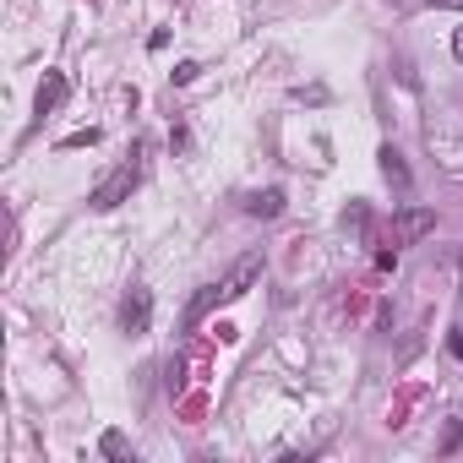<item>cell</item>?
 Here are the masks:
<instances>
[{"label": "cell", "mask_w": 463, "mask_h": 463, "mask_svg": "<svg viewBox=\"0 0 463 463\" xmlns=\"http://www.w3.org/2000/svg\"><path fill=\"white\" fill-rule=\"evenodd\" d=\"M137 180H142V164H137V148H131V159H125V164H120L109 180H99V185H93V196H88V202H93L99 213H115V208L125 202V196L137 191Z\"/></svg>", "instance_id": "1"}, {"label": "cell", "mask_w": 463, "mask_h": 463, "mask_svg": "<svg viewBox=\"0 0 463 463\" xmlns=\"http://www.w3.org/2000/svg\"><path fill=\"white\" fill-rule=\"evenodd\" d=\"M256 279H262V251H245L235 268H229V279H224V300H245Z\"/></svg>", "instance_id": "2"}, {"label": "cell", "mask_w": 463, "mask_h": 463, "mask_svg": "<svg viewBox=\"0 0 463 463\" xmlns=\"http://www.w3.org/2000/svg\"><path fill=\"white\" fill-rule=\"evenodd\" d=\"M148 316H153V295L148 289H131L125 305H120V327H125V333H148Z\"/></svg>", "instance_id": "3"}, {"label": "cell", "mask_w": 463, "mask_h": 463, "mask_svg": "<svg viewBox=\"0 0 463 463\" xmlns=\"http://www.w3.org/2000/svg\"><path fill=\"white\" fill-rule=\"evenodd\" d=\"M392 229H399V240H404V245H415L420 235H431V229H436V213H431V208H404L399 219H392Z\"/></svg>", "instance_id": "4"}, {"label": "cell", "mask_w": 463, "mask_h": 463, "mask_svg": "<svg viewBox=\"0 0 463 463\" xmlns=\"http://www.w3.org/2000/svg\"><path fill=\"white\" fill-rule=\"evenodd\" d=\"M65 104V77L60 72H44V82H39V93H33V109L39 115H55Z\"/></svg>", "instance_id": "5"}, {"label": "cell", "mask_w": 463, "mask_h": 463, "mask_svg": "<svg viewBox=\"0 0 463 463\" xmlns=\"http://www.w3.org/2000/svg\"><path fill=\"white\" fill-rule=\"evenodd\" d=\"M219 300H224V284H208V289H196V300L185 305V327H196V322H202V316L219 305Z\"/></svg>", "instance_id": "6"}, {"label": "cell", "mask_w": 463, "mask_h": 463, "mask_svg": "<svg viewBox=\"0 0 463 463\" xmlns=\"http://www.w3.org/2000/svg\"><path fill=\"white\" fill-rule=\"evenodd\" d=\"M376 159H382V175H387L392 185H399V191L409 185V164H404V153H399V148H382Z\"/></svg>", "instance_id": "7"}, {"label": "cell", "mask_w": 463, "mask_h": 463, "mask_svg": "<svg viewBox=\"0 0 463 463\" xmlns=\"http://www.w3.org/2000/svg\"><path fill=\"white\" fill-rule=\"evenodd\" d=\"M245 208H251L256 219H279V213H284V191H256Z\"/></svg>", "instance_id": "8"}, {"label": "cell", "mask_w": 463, "mask_h": 463, "mask_svg": "<svg viewBox=\"0 0 463 463\" xmlns=\"http://www.w3.org/2000/svg\"><path fill=\"white\" fill-rule=\"evenodd\" d=\"M99 452H104V458H125L131 447H125V436H120V431H104V436H99Z\"/></svg>", "instance_id": "9"}, {"label": "cell", "mask_w": 463, "mask_h": 463, "mask_svg": "<svg viewBox=\"0 0 463 463\" xmlns=\"http://www.w3.org/2000/svg\"><path fill=\"white\" fill-rule=\"evenodd\" d=\"M365 224H371V213H365V202H349V208H344V229H355V235H360Z\"/></svg>", "instance_id": "10"}, {"label": "cell", "mask_w": 463, "mask_h": 463, "mask_svg": "<svg viewBox=\"0 0 463 463\" xmlns=\"http://www.w3.org/2000/svg\"><path fill=\"white\" fill-rule=\"evenodd\" d=\"M196 72H202V65H196V60H180V65H175V82L185 88V82H196Z\"/></svg>", "instance_id": "11"}, {"label": "cell", "mask_w": 463, "mask_h": 463, "mask_svg": "<svg viewBox=\"0 0 463 463\" xmlns=\"http://www.w3.org/2000/svg\"><path fill=\"white\" fill-rule=\"evenodd\" d=\"M93 142H99V131H93V125H88V131H77V137H65V142H60V148H93Z\"/></svg>", "instance_id": "12"}, {"label": "cell", "mask_w": 463, "mask_h": 463, "mask_svg": "<svg viewBox=\"0 0 463 463\" xmlns=\"http://www.w3.org/2000/svg\"><path fill=\"white\" fill-rule=\"evenodd\" d=\"M452 55H458V60H463V28H458V33H452Z\"/></svg>", "instance_id": "13"}, {"label": "cell", "mask_w": 463, "mask_h": 463, "mask_svg": "<svg viewBox=\"0 0 463 463\" xmlns=\"http://www.w3.org/2000/svg\"><path fill=\"white\" fill-rule=\"evenodd\" d=\"M431 6H452V12H458V6H463V0H431Z\"/></svg>", "instance_id": "14"}]
</instances>
